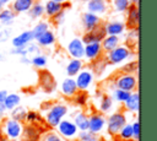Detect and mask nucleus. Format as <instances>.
I'll list each match as a JSON object with an SVG mask.
<instances>
[{"mask_svg": "<svg viewBox=\"0 0 157 141\" xmlns=\"http://www.w3.org/2000/svg\"><path fill=\"white\" fill-rule=\"evenodd\" d=\"M67 112H69V108L64 103H59L58 102V103L52 104L47 109V112H45V114L43 116L47 126L49 129H55L58 126V124L67 115Z\"/></svg>", "mask_w": 157, "mask_h": 141, "instance_id": "1", "label": "nucleus"}, {"mask_svg": "<svg viewBox=\"0 0 157 141\" xmlns=\"http://www.w3.org/2000/svg\"><path fill=\"white\" fill-rule=\"evenodd\" d=\"M132 56H134L132 49L128 48L126 45L119 44L117 48L108 51L104 58L108 65H120V64H124L125 61H129V59H131Z\"/></svg>", "mask_w": 157, "mask_h": 141, "instance_id": "2", "label": "nucleus"}, {"mask_svg": "<svg viewBox=\"0 0 157 141\" xmlns=\"http://www.w3.org/2000/svg\"><path fill=\"white\" fill-rule=\"evenodd\" d=\"M137 83H139V77H136L134 74H123V72H120L113 80L114 88H119V90H123V91H126V92H130V93L136 91Z\"/></svg>", "mask_w": 157, "mask_h": 141, "instance_id": "3", "label": "nucleus"}, {"mask_svg": "<svg viewBox=\"0 0 157 141\" xmlns=\"http://www.w3.org/2000/svg\"><path fill=\"white\" fill-rule=\"evenodd\" d=\"M1 129L4 132V137L6 140H18L21 134H22V129H23V123H20L15 119L11 118H6L2 120L1 124Z\"/></svg>", "mask_w": 157, "mask_h": 141, "instance_id": "4", "label": "nucleus"}, {"mask_svg": "<svg viewBox=\"0 0 157 141\" xmlns=\"http://www.w3.org/2000/svg\"><path fill=\"white\" fill-rule=\"evenodd\" d=\"M128 123L126 115L123 112H114L108 118H105V126L107 131L112 136H117L119 130Z\"/></svg>", "mask_w": 157, "mask_h": 141, "instance_id": "5", "label": "nucleus"}, {"mask_svg": "<svg viewBox=\"0 0 157 141\" xmlns=\"http://www.w3.org/2000/svg\"><path fill=\"white\" fill-rule=\"evenodd\" d=\"M56 129V132L63 137V139H65V140H75L76 137H77V132H78V130H77V128H76V125L74 124V121L71 120V119H66V118H64L59 124H58V126L55 128Z\"/></svg>", "mask_w": 157, "mask_h": 141, "instance_id": "6", "label": "nucleus"}, {"mask_svg": "<svg viewBox=\"0 0 157 141\" xmlns=\"http://www.w3.org/2000/svg\"><path fill=\"white\" fill-rule=\"evenodd\" d=\"M38 85L45 93H52L56 90V81H55L53 74L48 70H44V69H39Z\"/></svg>", "mask_w": 157, "mask_h": 141, "instance_id": "7", "label": "nucleus"}, {"mask_svg": "<svg viewBox=\"0 0 157 141\" xmlns=\"http://www.w3.org/2000/svg\"><path fill=\"white\" fill-rule=\"evenodd\" d=\"M75 82L78 91H88L94 81V74L91 69H82L75 77Z\"/></svg>", "mask_w": 157, "mask_h": 141, "instance_id": "8", "label": "nucleus"}, {"mask_svg": "<svg viewBox=\"0 0 157 141\" xmlns=\"http://www.w3.org/2000/svg\"><path fill=\"white\" fill-rule=\"evenodd\" d=\"M105 29L103 25H98L97 27H94L91 31H86V33L82 36L81 40L83 44H88V43H93V42H101L104 37H105Z\"/></svg>", "mask_w": 157, "mask_h": 141, "instance_id": "9", "label": "nucleus"}, {"mask_svg": "<svg viewBox=\"0 0 157 141\" xmlns=\"http://www.w3.org/2000/svg\"><path fill=\"white\" fill-rule=\"evenodd\" d=\"M66 51L74 59H83L85 44L82 43L81 38H72L66 45Z\"/></svg>", "mask_w": 157, "mask_h": 141, "instance_id": "10", "label": "nucleus"}, {"mask_svg": "<svg viewBox=\"0 0 157 141\" xmlns=\"http://www.w3.org/2000/svg\"><path fill=\"white\" fill-rule=\"evenodd\" d=\"M103 56V49L101 45V42H93L85 44V51H83V58L88 61H94Z\"/></svg>", "mask_w": 157, "mask_h": 141, "instance_id": "11", "label": "nucleus"}, {"mask_svg": "<svg viewBox=\"0 0 157 141\" xmlns=\"http://www.w3.org/2000/svg\"><path fill=\"white\" fill-rule=\"evenodd\" d=\"M105 128V116L102 113H93L88 116V131L99 134Z\"/></svg>", "mask_w": 157, "mask_h": 141, "instance_id": "12", "label": "nucleus"}, {"mask_svg": "<svg viewBox=\"0 0 157 141\" xmlns=\"http://www.w3.org/2000/svg\"><path fill=\"white\" fill-rule=\"evenodd\" d=\"M40 136H42V130L38 126L33 124H27V125H23L20 140L21 141H39Z\"/></svg>", "mask_w": 157, "mask_h": 141, "instance_id": "13", "label": "nucleus"}, {"mask_svg": "<svg viewBox=\"0 0 157 141\" xmlns=\"http://www.w3.org/2000/svg\"><path fill=\"white\" fill-rule=\"evenodd\" d=\"M126 12V23L125 27H128L129 29L132 28H137L139 27V5H134L130 4Z\"/></svg>", "mask_w": 157, "mask_h": 141, "instance_id": "14", "label": "nucleus"}, {"mask_svg": "<svg viewBox=\"0 0 157 141\" xmlns=\"http://www.w3.org/2000/svg\"><path fill=\"white\" fill-rule=\"evenodd\" d=\"M77 86H76V82H75V78L74 77H66L61 81V85H60V92L64 97L66 98H72L76 92H77Z\"/></svg>", "mask_w": 157, "mask_h": 141, "instance_id": "15", "label": "nucleus"}, {"mask_svg": "<svg viewBox=\"0 0 157 141\" xmlns=\"http://www.w3.org/2000/svg\"><path fill=\"white\" fill-rule=\"evenodd\" d=\"M124 104V109L130 112V113H139V108H140V94L139 91H134L130 93V96L128 97V99L123 103Z\"/></svg>", "mask_w": 157, "mask_h": 141, "instance_id": "16", "label": "nucleus"}, {"mask_svg": "<svg viewBox=\"0 0 157 141\" xmlns=\"http://www.w3.org/2000/svg\"><path fill=\"white\" fill-rule=\"evenodd\" d=\"M104 26V29H105V34L107 36H120L124 33L125 31V23L121 22V21H110V22H107Z\"/></svg>", "mask_w": 157, "mask_h": 141, "instance_id": "17", "label": "nucleus"}, {"mask_svg": "<svg viewBox=\"0 0 157 141\" xmlns=\"http://www.w3.org/2000/svg\"><path fill=\"white\" fill-rule=\"evenodd\" d=\"M82 25L86 31H91L94 27H97L98 25H101V17L93 12L87 11L82 15Z\"/></svg>", "mask_w": 157, "mask_h": 141, "instance_id": "18", "label": "nucleus"}, {"mask_svg": "<svg viewBox=\"0 0 157 141\" xmlns=\"http://www.w3.org/2000/svg\"><path fill=\"white\" fill-rule=\"evenodd\" d=\"M82 69H83L82 59H74V58H71L69 60V63L66 64V66H65V71H66V75L69 77H75Z\"/></svg>", "mask_w": 157, "mask_h": 141, "instance_id": "19", "label": "nucleus"}, {"mask_svg": "<svg viewBox=\"0 0 157 141\" xmlns=\"http://www.w3.org/2000/svg\"><path fill=\"white\" fill-rule=\"evenodd\" d=\"M33 40H34V38H33L32 31H23L18 36L13 37L11 39V43H12V47H23V45H26Z\"/></svg>", "mask_w": 157, "mask_h": 141, "instance_id": "20", "label": "nucleus"}, {"mask_svg": "<svg viewBox=\"0 0 157 141\" xmlns=\"http://www.w3.org/2000/svg\"><path fill=\"white\" fill-rule=\"evenodd\" d=\"M87 10L96 15L107 11V0H87Z\"/></svg>", "mask_w": 157, "mask_h": 141, "instance_id": "21", "label": "nucleus"}, {"mask_svg": "<svg viewBox=\"0 0 157 141\" xmlns=\"http://www.w3.org/2000/svg\"><path fill=\"white\" fill-rule=\"evenodd\" d=\"M119 44H120V38L118 36H105L101 40V45H102L103 53H108V51L113 50Z\"/></svg>", "mask_w": 157, "mask_h": 141, "instance_id": "22", "label": "nucleus"}, {"mask_svg": "<svg viewBox=\"0 0 157 141\" xmlns=\"http://www.w3.org/2000/svg\"><path fill=\"white\" fill-rule=\"evenodd\" d=\"M33 4H34V0H12L11 10L15 13L28 12V10L32 7Z\"/></svg>", "mask_w": 157, "mask_h": 141, "instance_id": "23", "label": "nucleus"}, {"mask_svg": "<svg viewBox=\"0 0 157 141\" xmlns=\"http://www.w3.org/2000/svg\"><path fill=\"white\" fill-rule=\"evenodd\" d=\"M65 7H64V4H60V2H56V1H53V0H48L44 5V13L48 16V17H54L56 13H59L60 11H63Z\"/></svg>", "mask_w": 157, "mask_h": 141, "instance_id": "24", "label": "nucleus"}, {"mask_svg": "<svg viewBox=\"0 0 157 141\" xmlns=\"http://www.w3.org/2000/svg\"><path fill=\"white\" fill-rule=\"evenodd\" d=\"M72 121L78 131H85L88 129V115L83 112H77L72 116Z\"/></svg>", "mask_w": 157, "mask_h": 141, "instance_id": "25", "label": "nucleus"}, {"mask_svg": "<svg viewBox=\"0 0 157 141\" xmlns=\"http://www.w3.org/2000/svg\"><path fill=\"white\" fill-rule=\"evenodd\" d=\"M36 40H37V44L39 47H50L55 43V34L53 33V31L48 29L42 36H39Z\"/></svg>", "mask_w": 157, "mask_h": 141, "instance_id": "26", "label": "nucleus"}, {"mask_svg": "<svg viewBox=\"0 0 157 141\" xmlns=\"http://www.w3.org/2000/svg\"><path fill=\"white\" fill-rule=\"evenodd\" d=\"M25 123H27V124H33V125H36V126H39V123H40V124H45L44 118L42 116V114H40L39 112H36V110H27ZM45 125H47V124H45Z\"/></svg>", "mask_w": 157, "mask_h": 141, "instance_id": "27", "label": "nucleus"}, {"mask_svg": "<svg viewBox=\"0 0 157 141\" xmlns=\"http://www.w3.org/2000/svg\"><path fill=\"white\" fill-rule=\"evenodd\" d=\"M21 103V96L18 93H7L5 101H4V105L6 110H11L15 107L20 105Z\"/></svg>", "mask_w": 157, "mask_h": 141, "instance_id": "28", "label": "nucleus"}, {"mask_svg": "<svg viewBox=\"0 0 157 141\" xmlns=\"http://www.w3.org/2000/svg\"><path fill=\"white\" fill-rule=\"evenodd\" d=\"M113 108V98L112 96L109 94H103L102 98H101V102H99V105H98V109L102 114H105L108 112H110Z\"/></svg>", "mask_w": 157, "mask_h": 141, "instance_id": "29", "label": "nucleus"}, {"mask_svg": "<svg viewBox=\"0 0 157 141\" xmlns=\"http://www.w3.org/2000/svg\"><path fill=\"white\" fill-rule=\"evenodd\" d=\"M26 113H27V110H26L25 107L17 105V107H15L13 109L10 110V118H11V119H15V120H17V121H20V123H25Z\"/></svg>", "mask_w": 157, "mask_h": 141, "instance_id": "30", "label": "nucleus"}, {"mask_svg": "<svg viewBox=\"0 0 157 141\" xmlns=\"http://www.w3.org/2000/svg\"><path fill=\"white\" fill-rule=\"evenodd\" d=\"M16 17V13L11 10V9H2L0 11V22L4 25V26H9L13 22Z\"/></svg>", "mask_w": 157, "mask_h": 141, "instance_id": "31", "label": "nucleus"}, {"mask_svg": "<svg viewBox=\"0 0 157 141\" xmlns=\"http://www.w3.org/2000/svg\"><path fill=\"white\" fill-rule=\"evenodd\" d=\"M93 63V65H92V71H93V74H96V75H102L103 74V71L107 69V66H108V63H107V60H105V58L104 56H101L99 59H97V60H94V61H92Z\"/></svg>", "mask_w": 157, "mask_h": 141, "instance_id": "32", "label": "nucleus"}, {"mask_svg": "<svg viewBox=\"0 0 157 141\" xmlns=\"http://www.w3.org/2000/svg\"><path fill=\"white\" fill-rule=\"evenodd\" d=\"M119 72H123V74H135V72H139V61L137 60H131V61L124 63L120 66Z\"/></svg>", "mask_w": 157, "mask_h": 141, "instance_id": "33", "label": "nucleus"}, {"mask_svg": "<svg viewBox=\"0 0 157 141\" xmlns=\"http://www.w3.org/2000/svg\"><path fill=\"white\" fill-rule=\"evenodd\" d=\"M72 101L77 107H85L87 104V102H88L87 91H77L76 94L72 97Z\"/></svg>", "mask_w": 157, "mask_h": 141, "instance_id": "34", "label": "nucleus"}, {"mask_svg": "<svg viewBox=\"0 0 157 141\" xmlns=\"http://www.w3.org/2000/svg\"><path fill=\"white\" fill-rule=\"evenodd\" d=\"M118 137L123 141H130L132 140V130H131V124L126 123L118 132Z\"/></svg>", "mask_w": 157, "mask_h": 141, "instance_id": "35", "label": "nucleus"}, {"mask_svg": "<svg viewBox=\"0 0 157 141\" xmlns=\"http://www.w3.org/2000/svg\"><path fill=\"white\" fill-rule=\"evenodd\" d=\"M39 141H67V140H65V139H63L56 131H54V130H47V131H44L43 134H42V136H40V140Z\"/></svg>", "mask_w": 157, "mask_h": 141, "instance_id": "36", "label": "nucleus"}, {"mask_svg": "<svg viewBox=\"0 0 157 141\" xmlns=\"http://www.w3.org/2000/svg\"><path fill=\"white\" fill-rule=\"evenodd\" d=\"M76 139H77V141H99V136L97 134L88 131V130L78 131Z\"/></svg>", "mask_w": 157, "mask_h": 141, "instance_id": "37", "label": "nucleus"}, {"mask_svg": "<svg viewBox=\"0 0 157 141\" xmlns=\"http://www.w3.org/2000/svg\"><path fill=\"white\" fill-rule=\"evenodd\" d=\"M48 29H49V25H48V22H45V21H40L39 23H37V25L34 26V28L31 29L32 33H33V38H34V40H36L39 36H42L45 31H48Z\"/></svg>", "mask_w": 157, "mask_h": 141, "instance_id": "38", "label": "nucleus"}, {"mask_svg": "<svg viewBox=\"0 0 157 141\" xmlns=\"http://www.w3.org/2000/svg\"><path fill=\"white\" fill-rule=\"evenodd\" d=\"M129 96H130V92H126V91H123L119 88H113V92H112L113 101H117L119 103H124Z\"/></svg>", "mask_w": 157, "mask_h": 141, "instance_id": "39", "label": "nucleus"}, {"mask_svg": "<svg viewBox=\"0 0 157 141\" xmlns=\"http://www.w3.org/2000/svg\"><path fill=\"white\" fill-rule=\"evenodd\" d=\"M28 12H29L32 18H39L44 15V6L39 2H34L32 5V7L28 10Z\"/></svg>", "mask_w": 157, "mask_h": 141, "instance_id": "40", "label": "nucleus"}, {"mask_svg": "<svg viewBox=\"0 0 157 141\" xmlns=\"http://www.w3.org/2000/svg\"><path fill=\"white\" fill-rule=\"evenodd\" d=\"M48 63V59L43 54H37L31 59V64L37 69H43Z\"/></svg>", "mask_w": 157, "mask_h": 141, "instance_id": "41", "label": "nucleus"}, {"mask_svg": "<svg viewBox=\"0 0 157 141\" xmlns=\"http://www.w3.org/2000/svg\"><path fill=\"white\" fill-rule=\"evenodd\" d=\"M130 5L129 0H113V7L118 12H125Z\"/></svg>", "mask_w": 157, "mask_h": 141, "instance_id": "42", "label": "nucleus"}, {"mask_svg": "<svg viewBox=\"0 0 157 141\" xmlns=\"http://www.w3.org/2000/svg\"><path fill=\"white\" fill-rule=\"evenodd\" d=\"M130 40H132V42H131V49H132V48L136 47L137 40H139V27H137V28H132V29H130L129 34L126 36V42L129 43Z\"/></svg>", "mask_w": 157, "mask_h": 141, "instance_id": "43", "label": "nucleus"}, {"mask_svg": "<svg viewBox=\"0 0 157 141\" xmlns=\"http://www.w3.org/2000/svg\"><path fill=\"white\" fill-rule=\"evenodd\" d=\"M131 130H132V140L134 141H139V137H140V123H139V119L134 120L131 123Z\"/></svg>", "mask_w": 157, "mask_h": 141, "instance_id": "44", "label": "nucleus"}, {"mask_svg": "<svg viewBox=\"0 0 157 141\" xmlns=\"http://www.w3.org/2000/svg\"><path fill=\"white\" fill-rule=\"evenodd\" d=\"M11 54H15V55H20V56H25V55H28V51H27V47L23 45V47H12V49L10 50Z\"/></svg>", "mask_w": 157, "mask_h": 141, "instance_id": "45", "label": "nucleus"}, {"mask_svg": "<svg viewBox=\"0 0 157 141\" xmlns=\"http://www.w3.org/2000/svg\"><path fill=\"white\" fill-rule=\"evenodd\" d=\"M9 36H10V31L0 26V42L7 40L9 39Z\"/></svg>", "mask_w": 157, "mask_h": 141, "instance_id": "46", "label": "nucleus"}, {"mask_svg": "<svg viewBox=\"0 0 157 141\" xmlns=\"http://www.w3.org/2000/svg\"><path fill=\"white\" fill-rule=\"evenodd\" d=\"M64 15H65V13H64V10H63V11H60L59 13H56L54 17H52V20H53L56 25H59V23L63 22V20H64Z\"/></svg>", "mask_w": 157, "mask_h": 141, "instance_id": "47", "label": "nucleus"}, {"mask_svg": "<svg viewBox=\"0 0 157 141\" xmlns=\"http://www.w3.org/2000/svg\"><path fill=\"white\" fill-rule=\"evenodd\" d=\"M20 63H22V64H31V59H29V56H27V55H25V56H20Z\"/></svg>", "mask_w": 157, "mask_h": 141, "instance_id": "48", "label": "nucleus"}, {"mask_svg": "<svg viewBox=\"0 0 157 141\" xmlns=\"http://www.w3.org/2000/svg\"><path fill=\"white\" fill-rule=\"evenodd\" d=\"M7 91L6 90H1L0 91V103H4V101H5V98H6V96H7Z\"/></svg>", "mask_w": 157, "mask_h": 141, "instance_id": "49", "label": "nucleus"}, {"mask_svg": "<svg viewBox=\"0 0 157 141\" xmlns=\"http://www.w3.org/2000/svg\"><path fill=\"white\" fill-rule=\"evenodd\" d=\"M5 137H4V132H2V129H1V125H0V141H2Z\"/></svg>", "mask_w": 157, "mask_h": 141, "instance_id": "50", "label": "nucleus"}, {"mask_svg": "<svg viewBox=\"0 0 157 141\" xmlns=\"http://www.w3.org/2000/svg\"><path fill=\"white\" fill-rule=\"evenodd\" d=\"M12 0H0V2L2 4V5H6V4H9V2H11Z\"/></svg>", "mask_w": 157, "mask_h": 141, "instance_id": "51", "label": "nucleus"}, {"mask_svg": "<svg viewBox=\"0 0 157 141\" xmlns=\"http://www.w3.org/2000/svg\"><path fill=\"white\" fill-rule=\"evenodd\" d=\"M130 4H134V5H139V0H129Z\"/></svg>", "mask_w": 157, "mask_h": 141, "instance_id": "52", "label": "nucleus"}, {"mask_svg": "<svg viewBox=\"0 0 157 141\" xmlns=\"http://www.w3.org/2000/svg\"><path fill=\"white\" fill-rule=\"evenodd\" d=\"M4 59H5V55H4V53H1V51H0V61H2Z\"/></svg>", "mask_w": 157, "mask_h": 141, "instance_id": "53", "label": "nucleus"}, {"mask_svg": "<svg viewBox=\"0 0 157 141\" xmlns=\"http://www.w3.org/2000/svg\"><path fill=\"white\" fill-rule=\"evenodd\" d=\"M53 1H56V2H60V4H64V2H66L67 0H53Z\"/></svg>", "mask_w": 157, "mask_h": 141, "instance_id": "54", "label": "nucleus"}, {"mask_svg": "<svg viewBox=\"0 0 157 141\" xmlns=\"http://www.w3.org/2000/svg\"><path fill=\"white\" fill-rule=\"evenodd\" d=\"M2 9H4V5H2V4H1V2H0V11H1V10H2Z\"/></svg>", "mask_w": 157, "mask_h": 141, "instance_id": "55", "label": "nucleus"}, {"mask_svg": "<svg viewBox=\"0 0 157 141\" xmlns=\"http://www.w3.org/2000/svg\"><path fill=\"white\" fill-rule=\"evenodd\" d=\"M1 118H2V113H0V119H1Z\"/></svg>", "mask_w": 157, "mask_h": 141, "instance_id": "56", "label": "nucleus"}, {"mask_svg": "<svg viewBox=\"0 0 157 141\" xmlns=\"http://www.w3.org/2000/svg\"><path fill=\"white\" fill-rule=\"evenodd\" d=\"M77 1H87V0H77Z\"/></svg>", "mask_w": 157, "mask_h": 141, "instance_id": "57", "label": "nucleus"}]
</instances>
